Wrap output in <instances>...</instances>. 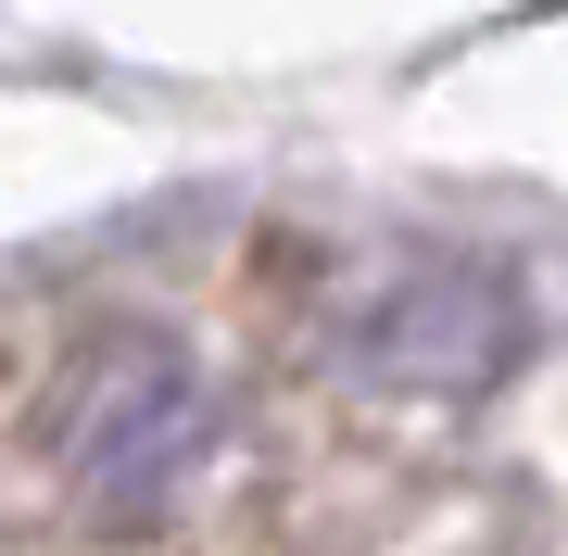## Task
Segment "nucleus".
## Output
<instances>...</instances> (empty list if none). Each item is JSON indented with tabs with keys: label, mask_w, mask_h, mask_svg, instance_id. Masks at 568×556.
<instances>
[{
	"label": "nucleus",
	"mask_w": 568,
	"mask_h": 556,
	"mask_svg": "<svg viewBox=\"0 0 568 556\" xmlns=\"http://www.w3.org/2000/svg\"><path fill=\"white\" fill-rule=\"evenodd\" d=\"M39 443H51V481H63V506H77L89 532H152V518L190 494L203 443H215V392L190 367V342L102 330L63 367Z\"/></svg>",
	"instance_id": "obj_1"
},
{
	"label": "nucleus",
	"mask_w": 568,
	"mask_h": 556,
	"mask_svg": "<svg viewBox=\"0 0 568 556\" xmlns=\"http://www.w3.org/2000/svg\"><path fill=\"white\" fill-rule=\"evenodd\" d=\"M518 342L530 316L506 266H480V253H366L328 304V354L379 392H493Z\"/></svg>",
	"instance_id": "obj_2"
}]
</instances>
